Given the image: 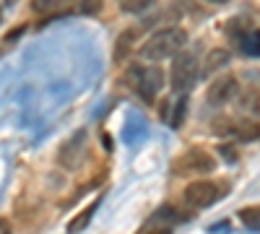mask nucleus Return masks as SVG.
<instances>
[{"label": "nucleus", "mask_w": 260, "mask_h": 234, "mask_svg": "<svg viewBox=\"0 0 260 234\" xmlns=\"http://www.w3.org/2000/svg\"><path fill=\"white\" fill-rule=\"evenodd\" d=\"M187 45V31H182L180 26H167L154 31L146 45L141 47V57L146 60H167V57H175L180 55V50Z\"/></svg>", "instance_id": "f257e3e1"}, {"label": "nucleus", "mask_w": 260, "mask_h": 234, "mask_svg": "<svg viewBox=\"0 0 260 234\" xmlns=\"http://www.w3.org/2000/svg\"><path fill=\"white\" fill-rule=\"evenodd\" d=\"M125 81L143 102L151 104L164 86V73L156 65H141V62H136V65H130L125 71Z\"/></svg>", "instance_id": "f03ea898"}, {"label": "nucleus", "mask_w": 260, "mask_h": 234, "mask_svg": "<svg viewBox=\"0 0 260 234\" xmlns=\"http://www.w3.org/2000/svg\"><path fill=\"white\" fill-rule=\"evenodd\" d=\"M224 195V185L213 180H195L185 187V203L192 208H208Z\"/></svg>", "instance_id": "7ed1b4c3"}, {"label": "nucleus", "mask_w": 260, "mask_h": 234, "mask_svg": "<svg viewBox=\"0 0 260 234\" xmlns=\"http://www.w3.org/2000/svg\"><path fill=\"white\" fill-rule=\"evenodd\" d=\"M169 81H172V89L175 91H187L192 83L198 81V60H195L192 52H180L175 57Z\"/></svg>", "instance_id": "20e7f679"}, {"label": "nucleus", "mask_w": 260, "mask_h": 234, "mask_svg": "<svg viewBox=\"0 0 260 234\" xmlns=\"http://www.w3.org/2000/svg\"><path fill=\"white\" fill-rule=\"evenodd\" d=\"M216 166L213 156H208V151L203 148H190L187 154H182L175 161V172L177 175H208Z\"/></svg>", "instance_id": "39448f33"}, {"label": "nucleus", "mask_w": 260, "mask_h": 234, "mask_svg": "<svg viewBox=\"0 0 260 234\" xmlns=\"http://www.w3.org/2000/svg\"><path fill=\"white\" fill-rule=\"evenodd\" d=\"M237 94H240V81H237L234 76H221L208 86L206 102L211 104V107H224V104H229Z\"/></svg>", "instance_id": "423d86ee"}, {"label": "nucleus", "mask_w": 260, "mask_h": 234, "mask_svg": "<svg viewBox=\"0 0 260 234\" xmlns=\"http://www.w3.org/2000/svg\"><path fill=\"white\" fill-rule=\"evenodd\" d=\"M234 39L240 42V47H242L245 55H250V57H257V55H260V29L247 26V29H242V31H237Z\"/></svg>", "instance_id": "0eeeda50"}, {"label": "nucleus", "mask_w": 260, "mask_h": 234, "mask_svg": "<svg viewBox=\"0 0 260 234\" xmlns=\"http://www.w3.org/2000/svg\"><path fill=\"white\" fill-rule=\"evenodd\" d=\"M226 130L232 136H237L240 141H255L260 136V122H255V120H237V122H229Z\"/></svg>", "instance_id": "6e6552de"}, {"label": "nucleus", "mask_w": 260, "mask_h": 234, "mask_svg": "<svg viewBox=\"0 0 260 234\" xmlns=\"http://www.w3.org/2000/svg\"><path fill=\"white\" fill-rule=\"evenodd\" d=\"M167 216H172V208H161L159 211V214L154 216V219H151L138 234H172V226L164 221Z\"/></svg>", "instance_id": "1a4fd4ad"}, {"label": "nucleus", "mask_w": 260, "mask_h": 234, "mask_svg": "<svg viewBox=\"0 0 260 234\" xmlns=\"http://www.w3.org/2000/svg\"><path fill=\"white\" fill-rule=\"evenodd\" d=\"M240 107H242L247 115L260 117V86H250V89L240 96Z\"/></svg>", "instance_id": "9d476101"}, {"label": "nucleus", "mask_w": 260, "mask_h": 234, "mask_svg": "<svg viewBox=\"0 0 260 234\" xmlns=\"http://www.w3.org/2000/svg\"><path fill=\"white\" fill-rule=\"evenodd\" d=\"M96 206H99V200H94V203H91L89 208H83L81 214H78V216H76V219H73V221L68 224V231H71V234H78V231H81V229H83L86 224L91 221V216H94V211H96Z\"/></svg>", "instance_id": "9b49d317"}, {"label": "nucleus", "mask_w": 260, "mask_h": 234, "mask_svg": "<svg viewBox=\"0 0 260 234\" xmlns=\"http://www.w3.org/2000/svg\"><path fill=\"white\" fill-rule=\"evenodd\" d=\"M226 62H229V52H226V50H213V52H208V57H206V73L219 71L221 65H226Z\"/></svg>", "instance_id": "f8f14e48"}, {"label": "nucleus", "mask_w": 260, "mask_h": 234, "mask_svg": "<svg viewBox=\"0 0 260 234\" xmlns=\"http://www.w3.org/2000/svg\"><path fill=\"white\" fill-rule=\"evenodd\" d=\"M240 219L245 221V226H250V229H260V208H242L240 211Z\"/></svg>", "instance_id": "ddd939ff"}, {"label": "nucleus", "mask_w": 260, "mask_h": 234, "mask_svg": "<svg viewBox=\"0 0 260 234\" xmlns=\"http://www.w3.org/2000/svg\"><path fill=\"white\" fill-rule=\"evenodd\" d=\"M185 112H187V99H180V102L175 104V117H172V127H180V125H182Z\"/></svg>", "instance_id": "4468645a"}, {"label": "nucleus", "mask_w": 260, "mask_h": 234, "mask_svg": "<svg viewBox=\"0 0 260 234\" xmlns=\"http://www.w3.org/2000/svg\"><path fill=\"white\" fill-rule=\"evenodd\" d=\"M148 3H143V0H133V3H122V11L127 13H138V11H146Z\"/></svg>", "instance_id": "2eb2a0df"}, {"label": "nucleus", "mask_w": 260, "mask_h": 234, "mask_svg": "<svg viewBox=\"0 0 260 234\" xmlns=\"http://www.w3.org/2000/svg\"><path fill=\"white\" fill-rule=\"evenodd\" d=\"M0 234H11V226H8L6 219H0Z\"/></svg>", "instance_id": "dca6fc26"}]
</instances>
